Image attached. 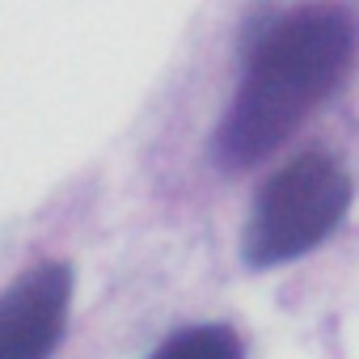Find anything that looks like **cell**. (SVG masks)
Here are the masks:
<instances>
[{
	"instance_id": "cell-4",
	"label": "cell",
	"mask_w": 359,
	"mask_h": 359,
	"mask_svg": "<svg viewBox=\"0 0 359 359\" xmlns=\"http://www.w3.org/2000/svg\"><path fill=\"white\" fill-rule=\"evenodd\" d=\"M152 359H245V351L229 325H195L165 338L152 351Z\"/></svg>"
},
{
	"instance_id": "cell-2",
	"label": "cell",
	"mask_w": 359,
	"mask_h": 359,
	"mask_svg": "<svg viewBox=\"0 0 359 359\" xmlns=\"http://www.w3.org/2000/svg\"><path fill=\"white\" fill-rule=\"evenodd\" d=\"M346 203H351L346 169L321 148L300 152L275 177H266L254 199V212L241 233L245 266L266 271L309 254L346 216Z\"/></svg>"
},
{
	"instance_id": "cell-3",
	"label": "cell",
	"mask_w": 359,
	"mask_h": 359,
	"mask_svg": "<svg viewBox=\"0 0 359 359\" xmlns=\"http://www.w3.org/2000/svg\"><path fill=\"white\" fill-rule=\"evenodd\" d=\"M72 266L47 262L26 271L0 300V359H47L64 334Z\"/></svg>"
},
{
	"instance_id": "cell-1",
	"label": "cell",
	"mask_w": 359,
	"mask_h": 359,
	"mask_svg": "<svg viewBox=\"0 0 359 359\" xmlns=\"http://www.w3.org/2000/svg\"><path fill=\"white\" fill-rule=\"evenodd\" d=\"M355 18L342 5H300L245 34L241 85L216 131V161L250 169L325 102L355 60Z\"/></svg>"
}]
</instances>
